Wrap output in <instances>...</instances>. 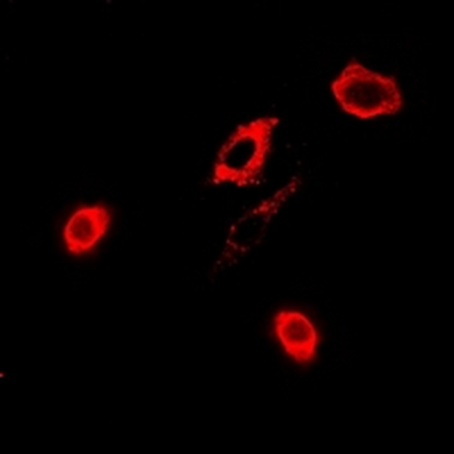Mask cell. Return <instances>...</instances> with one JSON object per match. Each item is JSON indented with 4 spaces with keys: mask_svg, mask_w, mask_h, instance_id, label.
Segmentation results:
<instances>
[{
    "mask_svg": "<svg viewBox=\"0 0 454 454\" xmlns=\"http://www.w3.org/2000/svg\"><path fill=\"white\" fill-rule=\"evenodd\" d=\"M301 187L300 176H294L280 189L254 208L246 210L230 225L220 256L212 268L213 274L223 273L232 268L262 246L283 207Z\"/></svg>",
    "mask_w": 454,
    "mask_h": 454,
    "instance_id": "3957f363",
    "label": "cell"
},
{
    "mask_svg": "<svg viewBox=\"0 0 454 454\" xmlns=\"http://www.w3.org/2000/svg\"><path fill=\"white\" fill-rule=\"evenodd\" d=\"M112 212L105 204H89L74 210L63 230L64 246L72 256L91 254L108 234Z\"/></svg>",
    "mask_w": 454,
    "mask_h": 454,
    "instance_id": "5b68a950",
    "label": "cell"
},
{
    "mask_svg": "<svg viewBox=\"0 0 454 454\" xmlns=\"http://www.w3.org/2000/svg\"><path fill=\"white\" fill-rule=\"evenodd\" d=\"M278 117L263 116L240 123L218 151L212 184L245 187L260 186L273 147Z\"/></svg>",
    "mask_w": 454,
    "mask_h": 454,
    "instance_id": "6da1fadb",
    "label": "cell"
},
{
    "mask_svg": "<svg viewBox=\"0 0 454 454\" xmlns=\"http://www.w3.org/2000/svg\"><path fill=\"white\" fill-rule=\"evenodd\" d=\"M273 333L283 352L299 365L315 363L318 356V329L309 317L294 309H283L273 318Z\"/></svg>",
    "mask_w": 454,
    "mask_h": 454,
    "instance_id": "277c9868",
    "label": "cell"
},
{
    "mask_svg": "<svg viewBox=\"0 0 454 454\" xmlns=\"http://www.w3.org/2000/svg\"><path fill=\"white\" fill-rule=\"evenodd\" d=\"M333 92L343 111L358 119L392 116L403 106V95L396 80L361 64L346 67L333 81Z\"/></svg>",
    "mask_w": 454,
    "mask_h": 454,
    "instance_id": "7a4b0ae2",
    "label": "cell"
}]
</instances>
